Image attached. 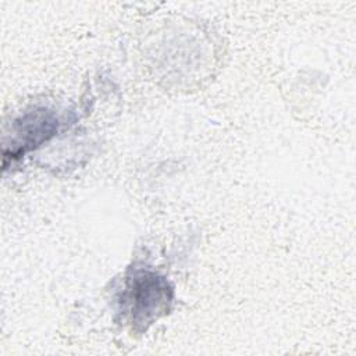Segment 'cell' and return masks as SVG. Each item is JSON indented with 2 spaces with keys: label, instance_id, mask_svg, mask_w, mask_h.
I'll return each instance as SVG.
<instances>
[{
  "label": "cell",
  "instance_id": "6da1fadb",
  "mask_svg": "<svg viewBox=\"0 0 356 356\" xmlns=\"http://www.w3.org/2000/svg\"><path fill=\"white\" fill-rule=\"evenodd\" d=\"M171 299V288L163 277L149 271H138L128 280L124 303L135 323H150L167 307Z\"/></svg>",
  "mask_w": 356,
  "mask_h": 356
},
{
  "label": "cell",
  "instance_id": "7a4b0ae2",
  "mask_svg": "<svg viewBox=\"0 0 356 356\" xmlns=\"http://www.w3.org/2000/svg\"><path fill=\"white\" fill-rule=\"evenodd\" d=\"M57 124V118L51 113L46 110H36L17 122V132L22 134L25 146H35L53 135Z\"/></svg>",
  "mask_w": 356,
  "mask_h": 356
}]
</instances>
